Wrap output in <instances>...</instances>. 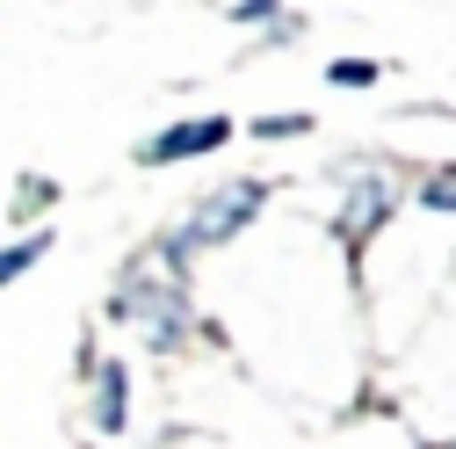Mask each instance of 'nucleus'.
Returning <instances> with one entry per match:
<instances>
[{"instance_id": "9d476101", "label": "nucleus", "mask_w": 456, "mask_h": 449, "mask_svg": "<svg viewBox=\"0 0 456 449\" xmlns=\"http://www.w3.org/2000/svg\"><path fill=\"white\" fill-rule=\"evenodd\" d=\"M413 203H420V210H442V217H456V167H442V175L413 182Z\"/></svg>"}, {"instance_id": "9b49d317", "label": "nucleus", "mask_w": 456, "mask_h": 449, "mask_svg": "<svg viewBox=\"0 0 456 449\" xmlns=\"http://www.w3.org/2000/svg\"><path fill=\"white\" fill-rule=\"evenodd\" d=\"M224 15H232V29H268L275 15H290V0H232Z\"/></svg>"}, {"instance_id": "423d86ee", "label": "nucleus", "mask_w": 456, "mask_h": 449, "mask_svg": "<svg viewBox=\"0 0 456 449\" xmlns=\"http://www.w3.org/2000/svg\"><path fill=\"white\" fill-rule=\"evenodd\" d=\"M51 247H59V224H37V233L8 240V247H0V290H8V283H22V275H29Z\"/></svg>"}, {"instance_id": "7ed1b4c3", "label": "nucleus", "mask_w": 456, "mask_h": 449, "mask_svg": "<svg viewBox=\"0 0 456 449\" xmlns=\"http://www.w3.org/2000/svg\"><path fill=\"white\" fill-rule=\"evenodd\" d=\"M398 203H406V189H398L377 159H355V175L340 167V210H333V240L348 247V254H355V247H370V240L384 233V224H391V210H398Z\"/></svg>"}, {"instance_id": "20e7f679", "label": "nucleus", "mask_w": 456, "mask_h": 449, "mask_svg": "<svg viewBox=\"0 0 456 449\" xmlns=\"http://www.w3.org/2000/svg\"><path fill=\"white\" fill-rule=\"evenodd\" d=\"M240 138V124L224 117V109H203V117H182V124H159L131 159L138 167H182V159H210V152H224Z\"/></svg>"}, {"instance_id": "1a4fd4ad", "label": "nucleus", "mask_w": 456, "mask_h": 449, "mask_svg": "<svg viewBox=\"0 0 456 449\" xmlns=\"http://www.w3.org/2000/svg\"><path fill=\"white\" fill-rule=\"evenodd\" d=\"M377 80H384V59H333L326 66V87H340V94H362Z\"/></svg>"}, {"instance_id": "39448f33", "label": "nucleus", "mask_w": 456, "mask_h": 449, "mask_svg": "<svg viewBox=\"0 0 456 449\" xmlns=\"http://www.w3.org/2000/svg\"><path fill=\"white\" fill-rule=\"evenodd\" d=\"M87 428L102 442L131 435V363L124 355H94V377H87Z\"/></svg>"}, {"instance_id": "f03ea898", "label": "nucleus", "mask_w": 456, "mask_h": 449, "mask_svg": "<svg viewBox=\"0 0 456 449\" xmlns=\"http://www.w3.org/2000/svg\"><path fill=\"white\" fill-rule=\"evenodd\" d=\"M102 319L109 326H131L138 341H145V355H182L189 333H196V298H189V283H175V275L138 247L117 268V283H109Z\"/></svg>"}, {"instance_id": "0eeeda50", "label": "nucleus", "mask_w": 456, "mask_h": 449, "mask_svg": "<svg viewBox=\"0 0 456 449\" xmlns=\"http://www.w3.org/2000/svg\"><path fill=\"white\" fill-rule=\"evenodd\" d=\"M44 210H59V182H51V175H15L8 217H15V224H29V233H37V217H44Z\"/></svg>"}, {"instance_id": "6e6552de", "label": "nucleus", "mask_w": 456, "mask_h": 449, "mask_svg": "<svg viewBox=\"0 0 456 449\" xmlns=\"http://www.w3.org/2000/svg\"><path fill=\"white\" fill-rule=\"evenodd\" d=\"M240 131L261 138V145H282V138H312L319 117H312V109H268V117H254V124H240Z\"/></svg>"}, {"instance_id": "f8f14e48", "label": "nucleus", "mask_w": 456, "mask_h": 449, "mask_svg": "<svg viewBox=\"0 0 456 449\" xmlns=\"http://www.w3.org/2000/svg\"><path fill=\"white\" fill-rule=\"evenodd\" d=\"M297 37H305V15H275L261 29V51H282V44H297Z\"/></svg>"}, {"instance_id": "f257e3e1", "label": "nucleus", "mask_w": 456, "mask_h": 449, "mask_svg": "<svg viewBox=\"0 0 456 449\" xmlns=\"http://www.w3.org/2000/svg\"><path fill=\"white\" fill-rule=\"evenodd\" d=\"M268 196H275V182L268 175H232V182H210L175 224H167V233L145 247L167 275H175V283H189V268H196V254H217V247H232L247 224L268 210Z\"/></svg>"}]
</instances>
